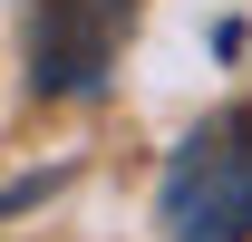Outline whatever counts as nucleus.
I'll return each mask as SVG.
<instances>
[{
	"label": "nucleus",
	"instance_id": "nucleus-3",
	"mask_svg": "<svg viewBox=\"0 0 252 242\" xmlns=\"http://www.w3.org/2000/svg\"><path fill=\"white\" fill-rule=\"evenodd\" d=\"M59 194V175H20V184H0V213H30V204H49Z\"/></svg>",
	"mask_w": 252,
	"mask_h": 242
},
{
	"label": "nucleus",
	"instance_id": "nucleus-1",
	"mask_svg": "<svg viewBox=\"0 0 252 242\" xmlns=\"http://www.w3.org/2000/svg\"><path fill=\"white\" fill-rule=\"evenodd\" d=\"M156 223L165 242H252V117H214L165 155Z\"/></svg>",
	"mask_w": 252,
	"mask_h": 242
},
{
	"label": "nucleus",
	"instance_id": "nucleus-2",
	"mask_svg": "<svg viewBox=\"0 0 252 242\" xmlns=\"http://www.w3.org/2000/svg\"><path fill=\"white\" fill-rule=\"evenodd\" d=\"M30 10V88L39 97H97L117 68L136 0H20Z\"/></svg>",
	"mask_w": 252,
	"mask_h": 242
}]
</instances>
